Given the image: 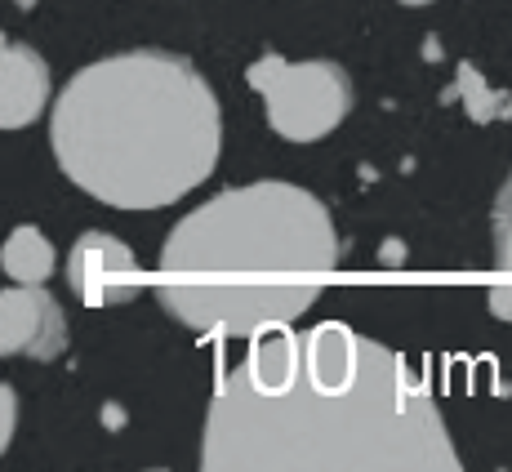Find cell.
<instances>
[{
	"label": "cell",
	"instance_id": "6da1fadb",
	"mask_svg": "<svg viewBox=\"0 0 512 472\" xmlns=\"http://www.w3.org/2000/svg\"><path fill=\"white\" fill-rule=\"evenodd\" d=\"M428 383L370 334H259L210 392L201 472H459Z\"/></svg>",
	"mask_w": 512,
	"mask_h": 472
},
{
	"label": "cell",
	"instance_id": "7a4b0ae2",
	"mask_svg": "<svg viewBox=\"0 0 512 472\" xmlns=\"http://www.w3.org/2000/svg\"><path fill=\"white\" fill-rule=\"evenodd\" d=\"M339 272V228L299 183H241L174 223L156 259V299L179 326L259 339L317 308Z\"/></svg>",
	"mask_w": 512,
	"mask_h": 472
},
{
	"label": "cell",
	"instance_id": "3957f363",
	"mask_svg": "<svg viewBox=\"0 0 512 472\" xmlns=\"http://www.w3.org/2000/svg\"><path fill=\"white\" fill-rule=\"evenodd\" d=\"M49 147L67 179L112 210H165L214 174L223 112L210 81L165 49L81 67L54 98Z\"/></svg>",
	"mask_w": 512,
	"mask_h": 472
},
{
	"label": "cell",
	"instance_id": "277c9868",
	"mask_svg": "<svg viewBox=\"0 0 512 472\" xmlns=\"http://www.w3.org/2000/svg\"><path fill=\"white\" fill-rule=\"evenodd\" d=\"M245 81L268 107V125L290 143L326 139L352 112V76L330 58L290 63L281 54H263L250 63Z\"/></svg>",
	"mask_w": 512,
	"mask_h": 472
},
{
	"label": "cell",
	"instance_id": "5b68a950",
	"mask_svg": "<svg viewBox=\"0 0 512 472\" xmlns=\"http://www.w3.org/2000/svg\"><path fill=\"white\" fill-rule=\"evenodd\" d=\"M147 272L139 268V254L112 232H85L67 250V290L85 308H121L139 299Z\"/></svg>",
	"mask_w": 512,
	"mask_h": 472
},
{
	"label": "cell",
	"instance_id": "8992f818",
	"mask_svg": "<svg viewBox=\"0 0 512 472\" xmlns=\"http://www.w3.org/2000/svg\"><path fill=\"white\" fill-rule=\"evenodd\" d=\"M0 352L58 361L67 352V317L41 285H9L0 294Z\"/></svg>",
	"mask_w": 512,
	"mask_h": 472
},
{
	"label": "cell",
	"instance_id": "52a82bcc",
	"mask_svg": "<svg viewBox=\"0 0 512 472\" xmlns=\"http://www.w3.org/2000/svg\"><path fill=\"white\" fill-rule=\"evenodd\" d=\"M49 63L23 41H5L0 49V125L5 130H23L49 103Z\"/></svg>",
	"mask_w": 512,
	"mask_h": 472
},
{
	"label": "cell",
	"instance_id": "ba28073f",
	"mask_svg": "<svg viewBox=\"0 0 512 472\" xmlns=\"http://www.w3.org/2000/svg\"><path fill=\"white\" fill-rule=\"evenodd\" d=\"M486 303L499 321L512 326V174L499 188L495 214H490V290Z\"/></svg>",
	"mask_w": 512,
	"mask_h": 472
},
{
	"label": "cell",
	"instance_id": "9c48e42d",
	"mask_svg": "<svg viewBox=\"0 0 512 472\" xmlns=\"http://www.w3.org/2000/svg\"><path fill=\"white\" fill-rule=\"evenodd\" d=\"M0 268H5V277L14 285H45L58 272V250H54V241H49L41 228L23 223V228H14L5 236Z\"/></svg>",
	"mask_w": 512,
	"mask_h": 472
},
{
	"label": "cell",
	"instance_id": "30bf717a",
	"mask_svg": "<svg viewBox=\"0 0 512 472\" xmlns=\"http://www.w3.org/2000/svg\"><path fill=\"white\" fill-rule=\"evenodd\" d=\"M0 410H5V424H0V446H9L14 441V419H18V392L9 388H0Z\"/></svg>",
	"mask_w": 512,
	"mask_h": 472
},
{
	"label": "cell",
	"instance_id": "8fae6325",
	"mask_svg": "<svg viewBox=\"0 0 512 472\" xmlns=\"http://www.w3.org/2000/svg\"><path fill=\"white\" fill-rule=\"evenodd\" d=\"M401 5H410V9H419V5H432V0H401Z\"/></svg>",
	"mask_w": 512,
	"mask_h": 472
},
{
	"label": "cell",
	"instance_id": "7c38bea8",
	"mask_svg": "<svg viewBox=\"0 0 512 472\" xmlns=\"http://www.w3.org/2000/svg\"><path fill=\"white\" fill-rule=\"evenodd\" d=\"M36 5V0H18V9H32Z\"/></svg>",
	"mask_w": 512,
	"mask_h": 472
}]
</instances>
